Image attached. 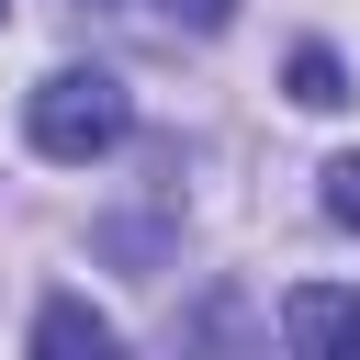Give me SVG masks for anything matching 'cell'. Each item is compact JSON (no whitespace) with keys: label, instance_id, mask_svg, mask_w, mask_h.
<instances>
[{"label":"cell","instance_id":"2","mask_svg":"<svg viewBox=\"0 0 360 360\" xmlns=\"http://www.w3.org/2000/svg\"><path fill=\"white\" fill-rule=\"evenodd\" d=\"M281 338H292L304 360H360V292H349V281H304V292L281 304Z\"/></svg>","mask_w":360,"mask_h":360},{"label":"cell","instance_id":"5","mask_svg":"<svg viewBox=\"0 0 360 360\" xmlns=\"http://www.w3.org/2000/svg\"><path fill=\"white\" fill-rule=\"evenodd\" d=\"M158 22H169V34H225L236 0H158Z\"/></svg>","mask_w":360,"mask_h":360},{"label":"cell","instance_id":"3","mask_svg":"<svg viewBox=\"0 0 360 360\" xmlns=\"http://www.w3.org/2000/svg\"><path fill=\"white\" fill-rule=\"evenodd\" d=\"M34 349H90V360H101V349H112V315L79 304V292H56V304L34 315Z\"/></svg>","mask_w":360,"mask_h":360},{"label":"cell","instance_id":"7","mask_svg":"<svg viewBox=\"0 0 360 360\" xmlns=\"http://www.w3.org/2000/svg\"><path fill=\"white\" fill-rule=\"evenodd\" d=\"M0 22H11V0H0Z\"/></svg>","mask_w":360,"mask_h":360},{"label":"cell","instance_id":"4","mask_svg":"<svg viewBox=\"0 0 360 360\" xmlns=\"http://www.w3.org/2000/svg\"><path fill=\"white\" fill-rule=\"evenodd\" d=\"M281 79H292V101H304V112H338V101H349V68H338L326 45H292V68H281Z\"/></svg>","mask_w":360,"mask_h":360},{"label":"cell","instance_id":"6","mask_svg":"<svg viewBox=\"0 0 360 360\" xmlns=\"http://www.w3.org/2000/svg\"><path fill=\"white\" fill-rule=\"evenodd\" d=\"M326 214L360 236V158H326Z\"/></svg>","mask_w":360,"mask_h":360},{"label":"cell","instance_id":"1","mask_svg":"<svg viewBox=\"0 0 360 360\" xmlns=\"http://www.w3.org/2000/svg\"><path fill=\"white\" fill-rule=\"evenodd\" d=\"M124 124H135V101H124L112 68H56V79H34V101H22V135H34V158H56V169L112 158Z\"/></svg>","mask_w":360,"mask_h":360}]
</instances>
